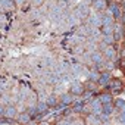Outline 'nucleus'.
<instances>
[{"label":"nucleus","mask_w":125,"mask_h":125,"mask_svg":"<svg viewBox=\"0 0 125 125\" xmlns=\"http://www.w3.org/2000/svg\"><path fill=\"white\" fill-rule=\"evenodd\" d=\"M90 9H88V6L87 5H80V6H77V9L74 10V15L78 18V19H85V18H88L90 15Z\"/></svg>","instance_id":"nucleus-1"},{"label":"nucleus","mask_w":125,"mask_h":125,"mask_svg":"<svg viewBox=\"0 0 125 125\" xmlns=\"http://www.w3.org/2000/svg\"><path fill=\"white\" fill-rule=\"evenodd\" d=\"M102 16H103V15H100V13H93V15H90L87 25L94 27V28H100V27L103 25V24H102Z\"/></svg>","instance_id":"nucleus-2"},{"label":"nucleus","mask_w":125,"mask_h":125,"mask_svg":"<svg viewBox=\"0 0 125 125\" xmlns=\"http://www.w3.org/2000/svg\"><path fill=\"white\" fill-rule=\"evenodd\" d=\"M90 107H91V112H93V113H96V115H100V113L103 112V104H102V102H100L99 99L91 100Z\"/></svg>","instance_id":"nucleus-3"},{"label":"nucleus","mask_w":125,"mask_h":125,"mask_svg":"<svg viewBox=\"0 0 125 125\" xmlns=\"http://www.w3.org/2000/svg\"><path fill=\"white\" fill-rule=\"evenodd\" d=\"M87 124H90V125H100L102 124V119H100V115H96V113H90L88 116H87V121H85Z\"/></svg>","instance_id":"nucleus-4"},{"label":"nucleus","mask_w":125,"mask_h":125,"mask_svg":"<svg viewBox=\"0 0 125 125\" xmlns=\"http://www.w3.org/2000/svg\"><path fill=\"white\" fill-rule=\"evenodd\" d=\"M62 8L60 6H54V8H52V10H50V18L52 19H54V21H59L60 19V16H62Z\"/></svg>","instance_id":"nucleus-5"},{"label":"nucleus","mask_w":125,"mask_h":125,"mask_svg":"<svg viewBox=\"0 0 125 125\" xmlns=\"http://www.w3.org/2000/svg\"><path fill=\"white\" fill-rule=\"evenodd\" d=\"M71 93H72V94L80 96V94H83V93H84V88H83V85H81L78 81H74V83H72V85H71Z\"/></svg>","instance_id":"nucleus-6"},{"label":"nucleus","mask_w":125,"mask_h":125,"mask_svg":"<svg viewBox=\"0 0 125 125\" xmlns=\"http://www.w3.org/2000/svg\"><path fill=\"white\" fill-rule=\"evenodd\" d=\"M107 12H109L113 18H121V10H119V8L116 6V3H110Z\"/></svg>","instance_id":"nucleus-7"},{"label":"nucleus","mask_w":125,"mask_h":125,"mask_svg":"<svg viewBox=\"0 0 125 125\" xmlns=\"http://www.w3.org/2000/svg\"><path fill=\"white\" fill-rule=\"evenodd\" d=\"M109 81H110V74H109V72H103V74L100 75V78H99L97 83H99L102 87H104V85L109 84Z\"/></svg>","instance_id":"nucleus-8"},{"label":"nucleus","mask_w":125,"mask_h":125,"mask_svg":"<svg viewBox=\"0 0 125 125\" xmlns=\"http://www.w3.org/2000/svg\"><path fill=\"white\" fill-rule=\"evenodd\" d=\"M5 116L6 118H15L16 116V107L15 106H12V104H9V106H6V109H5Z\"/></svg>","instance_id":"nucleus-9"},{"label":"nucleus","mask_w":125,"mask_h":125,"mask_svg":"<svg viewBox=\"0 0 125 125\" xmlns=\"http://www.w3.org/2000/svg\"><path fill=\"white\" fill-rule=\"evenodd\" d=\"M91 60L94 62V63H97V65H102L103 63V54L100 52H94L91 54Z\"/></svg>","instance_id":"nucleus-10"},{"label":"nucleus","mask_w":125,"mask_h":125,"mask_svg":"<svg viewBox=\"0 0 125 125\" xmlns=\"http://www.w3.org/2000/svg\"><path fill=\"white\" fill-rule=\"evenodd\" d=\"M102 24H103V25H115V24H113V16L107 12L106 15L102 16ZM103 25H102V27H103Z\"/></svg>","instance_id":"nucleus-11"},{"label":"nucleus","mask_w":125,"mask_h":125,"mask_svg":"<svg viewBox=\"0 0 125 125\" xmlns=\"http://www.w3.org/2000/svg\"><path fill=\"white\" fill-rule=\"evenodd\" d=\"M93 8L96 10H103L106 8V0H94V2H93Z\"/></svg>","instance_id":"nucleus-12"},{"label":"nucleus","mask_w":125,"mask_h":125,"mask_svg":"<svg viewBox=\"0 0 125 125\" xmlns=\"http://www.w3.org/2000/svg\"><path fill=\"white\" fill-rule=\"evenodd\" d=\"M60 100H62V103H63V104H69V103L74 102V94L72 93L71 94H62L60 96Z\"/></svg>","instance_id":"nucleus-13"},{"label":"nucleus","mask_w":125,"mask_h":125,"mask_svg":"<svg viewBox=\"0 0 125 125\" xmlns=\"http://www.w3.org/2000/svg\"><path fill=\"white\" fill-rule=\"evenodd\" d=\"M104 56H106L107 59H113V57H115V49H113L112 46H107V47L104 49Z\"/></svg>","instance_id":"nucleus-14"},{"label":"nucleus","mask_w":125,"mask_h":125,"mask_svg":"<svg viewBox=\"0 0 125 125\" xmlns=\"http://www.w3.org/2000/svg\"><path fill=\"white\" fill-rule=\"evenodd\" d=\"M113 37H115V40H119V38H122V27L121 25H116V27H113Z\"/></svg>","instance_id":"nucleus-15"},{"label":"nucleus","mask_w":125,"mask_h":125,"mask_svg":"<svg viewBox=\"0 0 125 125\" xmlns=\"http://www.w3.org/2000/svg\"><path fill=\"white\" fill-rule=\"evenodd\" d=\"M87 77L90 78V81H93V83H97V81H99V78H100V74H99L97 71H90Z\"/></svg>","instance_id":"nucleus-16"},{"label":"nucleus","mask_w":125,"mask_h":125,"mask_svg":"<svg viewBox=\"0 0 125 125\" xmlns=\"http://www.w3.org/2000/svg\"><path fill=\"white\" fill-rule=\"evenodd\" d=\"M47 107H49V104H47L46 102H40V103H37V113H44V112L47 110Z\"/></svg>","instance_id":"nucleus-17"},{"label":"nucleus","mask_w":125,"mask_h":125,"mask_svg":"<svg viewBox=\"0 0 125 125\" xmlns=\"http://www.w3.org/2000/svg\"><path fill=\"white\" fill-rule=\"evenodd\" d=\"M0 6L3 9H12L13 8V2L12 0H0Z\"/></svg>","instance_id":"nucleus-18"},{"label":"nucleus","mask_w":125,"mask_h":125,"mask_svg":"<svg viewBox=\"0 0 125 125\" xmlns=\"http://www.w3.org/2000/svg\"><path fill=\"white\" fill-rule=\"evenodd\" d=\"M113 110H115V107H113V104H112V103H103V113L110 115Z\"/></svg>","instance_id":"nucleus-19"},{"label":"nucleus","mask_w":125,"mask_h":125,"mask_svg":"<svg viewBox=\"0 0 125 125\" xmlns=\"http://www.w3.org/2000/svg\"><path fill=\"white\" fill-rule=\"evenodd\" d=\"M113 27H115V25H103V27H102V32H103V35L113 34Z\"/></svg>","instance_id":"nucleus-20"},{"label":"nucleus","mask_w":125,"mask_h":125,"mask_svg":"<svg viewBox=\"0 0 125 125\" xmlns=\"http://www.w3.org/2000/svg\"><path fill=\"white\" fill-rule=\"evenodd\" d=\"M103 41H104L107 46H112V44L115 43V37H113V34H107V35H103Z\"/></svg>","instance_id":"nucleus-21"},{"label":"nucleus","mask_w":125,"mask_h":125,"mask_svg":"<svg viewBox=\"0 0 125 125\" xmlns=\"http://www.w3.org/2000/svg\"><path fill=\"white\" fill-rule=\"evenodd\" d=\"M99 100L102 102V104H103V103H112V96L106 93V94H102V96L99 97Z\"/></svg>","instance_id":"nucleus-22"},{"label":"nucleus","mask_w":125,"mask_h":125,"mask_svg":"<svg viewBox=\"0 0 125 125\" xmlns=\"http://www.w3.org/2000/svg\"><path fill=\"white\" fill-rule=\"evenodd\" d=\"M30 119H31V115L30 113H21L19 115V122L21 124H28Z\"/></svg>","instance_id":"nucleus-23"},{"label":"nucleus","mask_w":125,"mask_h":125,"mask_svg":"<svg viewBox=\"0 0 125 125\" xmlns=\"http://www.w3.org/2000/svg\"><path fill=\"white\" fill-rule=\"evenodd\" d=\"M115 107H118L121 112H125V100H122V99H118V100L115 102Z\"/></svg>","instance_id":"nucleus-24"},{"label":"nucleus","mask_w":125,"mask_h":125,"mask_svg":"<svg viewBox=\"0 0 125 125\" xmlns=\"http://www.w3.org/2000/svg\"><path fill=\"white\" fill-rule=\"evenodd\" d=\"M84 102H77L75 103V107H74V112H78V113H81V112H84Z\"/></svg>","instance_id":"nucleus-25"},{"label":"nucleus","mask_w":125,"mask_h":125,"mask_svg":"<svg viewBox=\"0 0 125 125\" xmlns=\"http://www.w3.org/2000/svg\"><path fill=\"white\" fill-rule=\"evenodd\" d=\"M110 87H112L113 91H119V90L122 88V84H121V81H113V83L110 84Z\"/></svg>","instance_id":"nucleus-26"},{"label":"nucleus","mask_w":125,"mask_h":125,"mask_svg":"<svg viewBox=\"0 0 125 125\" xmlns=\"http://www.w3.org/2000/svg\"><path fill=\"white\" fill-rule=\"evenodd\" d=\"M49 106H56V103H57V100H56V97L54 96H49L47 97V102H46Z\"/></svg>","instance_id":"nucleus-27"},{"label":"nucleus","mask_w":125,"mask_h":125,"mask_svg":"<svg viewBox=\"0 0 125 125\" xmlns=\"http://www.w3.org/2000/svg\"><path fill=\"white\" fill-rule=\"evenodd\" d=\"M72 71H74V74H81V71H83V66L81 65H72Z\"/></svg>","instance_id":"nucleus-28"},{"label":"nucleus","mask_w":125,"mask_h":125,"mask_svg":"<svg viewBox=\"0 0 125 125\" xmlns=\"http://www.w3.org/2000/svg\"><path fill=\"white\" fill-rule=\"evenodd\" d=\"M118 122L125 125V112H121V113H119V116H118Z\"/></svg>","instance_id":"nucleus-29"},{"label":"nucleus","mask_w":125,"mask_h":125,"mask_svg":"<svg viewBox=\"0 0 125 125\" xmlns=\"http://www.w3.org/2000/svg\"><path fill=\"white\" fill-rule=\"evenodd\" d=\"M91 94H93V91L90 90V91H87V93H84V100H90L91 99Z\"/></svg>","instance_id":"nucleus-30"},{"label":"nucleus","mask_w":125,"mask_h":125,"mask_svg":"<svg viewBox=\"0 0 125 125\" xmlns=\"http://www.w3.org/2000/svg\"><path fill=\"white\" fill-rule=\"evenodd\" d=\"M0 102H2L3 104H6V103L9 102V97H8L6 94H3V96H2V99H0Z\"/></svg>","instance_id":"nucleus-31"},{"label":"nucleus","mask_w":125,"mask_h":125,"mask_svg":"<svg viewBox=\"0 0 125 125\" xmlns=\"http://www.w3.org/2000/svg\"><path fill=\"white\" fill-rule=\"evenodd\" d=\"M5 109H6V107H5L2 103H0V116H3V115H5Z\"/></svg>","instance_id":"nucleus-32"},{"label":"nucleus","mask_w":125,"mask_h":125,"mask_svg":"<svg viewBox=\"0 0 125 125\" xmlns=\"http://www.w3.org/2000/svg\"><path fill=\"white\" fill-rule=\"evenodd\" d=\"M32 2H34V5H37V6H40L43 2H44V0H32Z\"/></svg>","instance_id":"nucleus-33"},{"label":"nucleus","mask_w":125,"mask_h":125,"mask_svg":"<svg viewBox=\"0 0 125 125\" xmlns=\"http://www.w3.org/2000/svg\"><path fill=\"white\" fill-rule=\"evenodd\" d=\"M106 66H107L109 69H112V68H113V63H112V62H107V63H106Z\"/></svg>","instance_id":"nucleus-34"},{"label":"nucleus","mask_w":125,"mask_h":125,"mask_svg":"<svg viewBox=\"0 0 125 125\" xmlns=\"http://www.w3.org/2000/svg\"><path fill=\"white\" fill-rule=\"evenodd\" d=\"M16 3H18V5H22V3H24V0H16Z\"/></svg>","instance_id":"nucleus-35"}]
</instances>
